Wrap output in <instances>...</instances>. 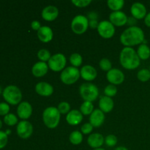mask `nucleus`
Wrapping results in <instances>:
<instances>
[{
  "label": "nucleus",
  "mask_w": 150,
  "mask_h": 150,
  "mask_svg": "<svg viewBox=\"0 0 150 150\" xmlns=\"http://www.w3.org/2000/svg\"><path fill=\"white\" fill-rule=\"evenodd\" d=\"M120 42L125 47L140 45L144 42V32L139 26H131L126 29L120 35Z\"/></svg>",
  "instance_id": "1"
},
{
  "label": "nucleus",
  "mask_w": 150,
  "mask_h": 150,
  "mask_svg": "<svg viewBox=\"0 0 150 150\" xmlns=\"http://www.w3.org/2000/svg\"><path fill=\"white\" fill-rule=\"evenodd\" d=\"M120 62L126 70H135L141 64V59L136 50L131 47H125L120 52Z\"/></svg>",
  "instance_id": "2"
},
{
  "label": "nucleus",
  "mask_w": 150,
  "mask_h": 150,
  "mask_svg": "<svg viewBox=\"0 0 150 150\" xmlns=\"http://www.w3.org/2000/svg\"><path fill=\"white\" fill-rule=\"evenodd\" d=\"M61 114L56 107H48L42 113V121L44 125L49 129L56 128L59 124Z\"/></svg>",
  "instance_id": "3"
},
{
  "label": "nucleus",
  "mask_w": 150,
  "mask_h": 150,
  "mask_svg": "<svg viewBox=\"0 0 150 150\" xmlns=\"http://www.w3.org/2000/svg\"><path fill=\"white\" fill-rule=\"evenodd\" d=\"M2 96L7 103L13 105L20 104L23 98L21 91L15 85H10L4 88L2 92Z\"/></svg>",
  "instance_id": "4"
},
{
  "label": "nucleus",
  "mask_w": 150,
  "mask_h": 150,
  "mask_svg": "<svg viewBox=\"0 0 150 150\" xmlns=\"http://www.w3.org/2000/svg\"><path fill=\"white\" fill-rule=\"evenodd\" d=\"M79 93L83 100L92 103L98 99L99 89L94 83H84L79 87Z\"/></svg>",
  "instance_id": "5"
},
{
  "label": "nucleus",
  "mask_w": 150,
  "mask_h": 150,
  "mask_svg": "<svg viewBox=\"0 0 150 150\" xmlns=\"http://www.w3.org/2000/svg\"><path fill=\"white\" fill-rule=\"evenodd\" d=\"M80 77V70L73 66L64 68L60 74V80L66 85L73 84L79 81Z\"/></svg>",
  "instance_id": "6"
},
{
  "label": "nucleus",
  "mask_w": 150,
  "mask_h": 150,
  "mask_svg": "<svg viewBox=\"0 0 150 150\" xmlns=\"http://www.w3.org/2000/svg\"><path fill=\"white\" fill-rule=\"evenodd\" d=\"M71 29L76 35H82L87 31L89 28V20L83 15L75 16L71 21Z\"/></svg>",
  "instance_id": "7"
},
{
  "label": "nucleus",
  "mask_w": 150,
  "mask_h": 150,
  "mask_svg": "<svg viewBox=\"0 0 150 150\" xmlns=\"http://www.w3.org/2000/svg\"><path fill=\"white\" fill-rule=\"evenodd\" d=\"M67 64V59L64 54L57 53L51 56V59L48 60V67L54 72L62 71Z\"/></svg>",
  "instance_id": "8"
},
{
  "label": "nucleus",
  "mask_w": 150,
  "mask_h": 150,
  "mask_svg": "<svg viewBox=\"0 0 150 150\" xmlns=\"http://www.w3.org/2000/svg\"><path fill=\"white\" fill-rule=\"evenodd\" d=\"M97 30L101 38L104 39H110L115 34V26L109 21H102L99 22Z\"/></svg>",
  "instance_id": "9"
},
{
  "label": "nucleus",
  "mask_w": 150,
  "mask_h": 150,
  "mask_svg": "<svg viewBox=\"0 0 150 150\" xmlns=\"http://www.w3.org/2000/svg\"><path fill=\"white\" fill-rule=\"evenodd\" d=\"M16 132L18 136L21 139H29L33 133V125L29 121L22 120L18 123Z\"/></svg>",
  "instance_id": "10"
},
{
  "label": "nucleus",
  "mask_w": 150,
  "mask_h": 150,
  "mask_svg": "<svg viewBox=\"0 0 150 150\" xmlns=\"http://www.w3.org/2000/svg\"><path fill=\"white\" fill-rule=\"evenodd\" d=\"M106 79L110 84L120 85L124 82L125 74L122 70L117 68H112L111 70L107 72Z\"/></svg>",
  "instance_id": "11"
},
{
  "label": "nucleus",
  "mask_w": 150,
  "mask_h": 150,
  "mask_svg": "<svg viewBox=\"0 0 150 150\" xmlns=\"http://www.w3.org/2000/svg\"><path fill=\"white\" fill-rule=\"evenodd\" d=\"M127 15L122 11L112 12L109 15V21L114 26H123L127 24Z\"/></svg>",
  "instance_id": "12"
},
{
  "label": "nucleus",
  "mask_w": 150,
  "mask_h": 150,
  "mask_svg": "<svg viewBox=\"0 0 150 150\" xmlns=\"http://www.w3.org/2000/svg\"><path fill=\"white\" fill-rule=\"evenodd\" d=\"M18 117L23 120H26L32 116V106L29 102L23 101L18 104L17 108Z\"/></svg>",
  "instance_id": "13"
},
{
  "label": "nucleus",
  "mask_w": 150,
  "mask_h": 150,
  "mask_svg": "<svg viewBox=\"0 0 150 150\" xmlns=\"http://www.w3.org/2000/svg\"><path fill=\"white\" fill-rule=\"evenodd\" d=\"M130 13L133 17L137 20L144 19L147 14L146 8L144 4L141 2H135L130 7Z\"/></svg>",
  "instance_id": "14"
},
{
  "label": "nucleus",
  "mask_w": 150,
  "mask_h": 150,
  "mask_svg": "<svg viewBox=\"0 0 150 150\" xmlns=\"http://www.w3.org/2000/svg\"><path fill=\"white\" fill-rule=\"evenodd\" d=\"M81 77L86 81H92L95 80L98 76L97 70L92 65L86 64L83 66L80 70Z\"/></svg>",
  "instance_id": "15"
},
{
  "label": "nucleus",
  "mask_w": 150,
  "mask_h": 150,
  "mask_svg": "<svg viewBox=\"0 0 150 150\" xmlns=\"http://www.w3.org/2000/svg\"><path fill=\"white\" fill-rule=\"evenodd\" d=\"M59 13V9L56 6L48 5L42 10L41 16L46 21H53L57 18Z\"/></svg>",
  "instance_id": "16"
},
{
  "label": "nucleus",
  "mask_w": 150,
  "mask_h": 150,
  "mask_svg": "<svg viewBox=\"0 0 150 150\" xmlns=\"http://www.w3.org/2000/svg\"><path fill=\"white\" fill-rule=\"evenodd\" d=\"M35 89L37 94L42 97H50L54 93V87L52 85L45 81L37 83Z\"/></svg>",
  "instance_id": "17"
},
{
  "label": "nucleus",
  "mask_w": 150,
  "mask_h": 150,
  "mask_svg": "<svg viewBox=\"0 0 150 150\" xmlns=\"http://www.w3.org/2000/svg\"><path fill=\"white\" fill-rule=\"evenodd\" d=\"M38 38L40 40L44 43H48L52 40L54 38V32L51 27L48 26H42L40 29L37 32Z\"/></svg>",
  "instance_id": "18"
},
{
  "label": "nucleus",
  "mask_w": 150,
  "mask_h": 150,
  "mask_svg": "<svg viewBox=\"0 0 150 150\" xmlns=\"http://www.w3.org/2000/svg\"><path fill=\"white\" fill-rule=\"evenodd\" d=\"M105 121V114L99 108L94 110L89 116V123L94 127H99L103 124Z\"/></svg>",
  "instance_id": "19"
},
{
  "label": "nucleus",
  "mask_w": 150,
  "mask_h": 150,
  "mask_svg": "<svg viewBox=\"0 0 150 150\" xmlns=\"http://www.w3.org/2000/svg\"><path fill=\"white\" fill-rule=\"evenodd\" d=\"M105 143V139L100 133H92L87 139V144L93 149L101 148V146Z\"/></svg>",
  "instance_id": "20"
},
{
  "label": "nucleus",
  "mask_w": 150,
  "mask_h": 150,
  "mask_svg": "<svg viewBox=\"0 0 150 150\" xmlns=\"http://www.w3.org/2000/svg\"><path fill=\"white\" fill-rule=\"evenodd\" d=\"M48 63L43 62H38L35 63L32 68V73L35 77L41 78L45 76L48 71Z\"/></svg>",
  "instance_id": "21"
},
{
  "label": "nucleus",
  "mask_w": 150,
  "mask_h": 150,
  "mask_svg": "<svg viewBox=\"0 0 150 150\" xmlns=\"http://www.w3.org/2000/svg\"><path fill=\"white\" fill-rule=\"evenodd\" d=\"M83 114L79 110H71L66 116V122L70 125H78L83 120Z\"/></svg>",
  "instance_id": "22"
},
{
  "label": "nucleus",
  "mask_w": 150,
  "mask_h": 150,
  "mask_svg": "<svg viewBox=\"0 0 150 150\" xmlns=\"http://www.w3.org/2000/svg\"><path fill=\"white\" fill-rule=\"evenodd\" d=\"M114 106V103L111 98L107 96L101 97L99 100V109L101 110L104 114L111 112Z\"/></svg>",
  "instance_id": "23"
},
{
  "label": "nucleus",
  "mask_w": 150,
  "mask_h": 150,
  "mask_svg": "<svg viewBox=\"0 0 150 150\" xmlns=\"http://www.w3.org/2000/svg\"><path fill=\"white\" fill-rule=\"evenodd\" d=\"M136 52L141 60H146L150 57V48L145 43L141 44Z\"/></svg>",
  "instance_id": "24"
},
{
  "label": "nucleus",
  "mask_w": 150,
  "mask_h": 150,
  "mask_svg": "<svg viewBox=\"0 0 150 150\" xmlns=\"http://www.w3.org/2000/svg\"><path fill=\"white\" fill-rule=\"evenodd\" d=\"M107 4L110 10L113 12L121 11L125 5L124 0H108L107 1Z\"/></svg>",
  "instance_id": "25"
},
{
  "label": "nucleus",
  "mask_w": 150,
  "mask_h": 150,
  "mask_svg": "<svg viewBox=\"0 0 150 150\" xmlns=\"http://www.w3.org/2000/svg\"><path fill=\"white\" fill-rule=\"evenodd\" d=\"M83 139V134H82L81 132L78 131V130L72 132L69 136V141L73 145H79L82 143Z\"/></svg>",
  "instance_id": "26"
},
{
  "label": "nucleus",
  "mask_w": 150,
  "mask_h": 150,
  "mask_svg": "<svg viewBox=\"0 0 150 150\" xmlns=\"http://www.w3.org/2000/svg\"><path fill=\"white\" fill-rule=\"evenodd\" d=\"M94 105L92 102H88V101H83V103L80 106V111L83 115L87 116L91 115L94 111Z\"/></svg>",
  "instance_id": "27"
},
{
  "label": "nucleus",
  "mask_w": 150,
  "mask_h": 150,
  "mask_svg": "<svg viewBox=\"0 0 150 150\" xmlns=\"http://www.w3.org/2000/svg\"><path fill=\"white\" fill-rule=\"evenodd\" d=\"M70 62L73 67L78 68L83 62V57L79 53H73L70 57Z\"/></svg>",
  "instance_id": "28"
},
{
  "label": "nucleus",
  "mask_w": 150,
  "mask_h": 150,
  "mask_svg": "<svg viewBox=\"0 0 150 150\" xmlns=\"http://www.w3.org/2000/svg\"><path fill=\"white\" fill-rule=\"evenodd\" d=\"M137 79L142 82H146L150 80V71L149 69L143 68L137 73Z\"/></svg>",
  "instance_id": "29"
},
{
  "label": "nucleus",
  "mask_w": 150,
  "mask_h": 150,
  "mask_svg": "<svg viewBox=\"0 0 150 150\" xmlns=\"http://www.w3.org/2000/svg\"><path fill=\"white\" fill-rule=\"evenodd\" d=\"M51 54L48 50L42 48L38 51V58L39 59L40 62H48V60L51 59Z\"/></svg>",
  "instance_id": "30"
},
{
  "label": "nucleus",
  "mask_w": 150,
  "mask_h": 150,
  "mask_svg": "<svg viewBox=\"0 0 150 150\" xmlns=\"http://www.w3.org/2000/svg\"><path fill=\"white\" fill-rule=\"evenodd\" d=\"M18 120L17 117L13 114L9 113L4 117V122L8 126L16 125H17V123H18Z\"/></svg>",
  "instance_id": "31"
},
{
  "label": "nucleus",
  "mask_w": 150,
  "mask_h": 150,
  "mask_svg": "<svg viewBox=\"0 0 150 150\" xmlns=\"http://www.w3.org/2000/svg\"><path fill=\"white\" fill-rule=\"evenodd\" d=\"M100 68L105 72H108L112 69L111 62L107 58H103L99 62Z\"/></svg>",
  "instance_id": "32"
},
{
  "label": "nucleus",
  "mask_w": 150,
  "mask_h": 150,
  "mask_svg": "<svg viewBox=\"0 0 150 150\" xmlns=\"http://www.w3.org/2000/svg\"><path fill=\"white\" fill-rule=\"evenodd\" d=\"M117 93V88L115 85L108 84V86H105L104 89V94L105 96L108 97V98H112L114 97Z\"/></svg>",
  "instance_id": "33"
},
{
  "label": "nucleus",
  "mask_w": 150,
  "mask_h": 150,
  "mask_svg": "<svg viewBox=\"0 0 150 150\" xmlns=\"http://www.w3.org/2000/svg\"><path fill=\"white\" fill-rule=\"evenodd\" d=\"M117 142H118V140H117V136H114V135H108L105 138V144L108 147H114V146H115L117 145Z\"/></svg>",
  "instance_id": "34"
},
{
  "label": "nucleus",
  "mask_w": 150,
  "mask_h": 150,
  "mask_svg": "<svg viewBox=\"0 0 150 150\" xmlns=\"http://www.w3.org/2000/svg\"><path fill=\"white\" fill-rule=\"evenodd\" d=\"M59 111L61 114H67L70 111V105L67 102H61L58 105Z\"/></svg>",
  "instance_id": "35"
},
{
  "label": "nucleus",
  "mask_w": 150,
  "mask_h": 150,
  "mask_svg": "<svg viewBox=\"0 0 150 150\" xmlns=\"http://www.w3.org/2000/svg\"><path fill=\"white\" fill-rule=\"evenodd\" d=\"M72 3L77 7H86L92 3L91 0H73Z\"/></svg>",
  "instance_id": "36"
},
{
  "label": "nucleus",
  "mask_w": 150,
  "mask_h": 150,
  "mask_svg": "<svg viewBox=\"0 0 150 150\" xmlns=\"http://www.w3.org/2000/svg\"><path fill=\"white\" fill-rule=\"evenodd\" d=\"M93 126L90 124V123H84L83 125L81 127V132L82 133V134L84 135H88L90 134L91 133L93 130Z\"/></svg>",
  "instance_id": "37"
},
{
  "label": "nucleus",
  "mask_w": 150,
  "mask_h": 150,
  "mask_svg": "<svg viewBox=\"0 0 150 150\" xmlns=\"http://www.w3.org/2000/svg\"><path fill=\"white\" fill-rule=\"evenodd\" d=\"M7 142H8V136L6 134L5 132L0 131V149L5 147Z\"/></svg>",
  "instance_id": "38"
},
{
  "label": "nucleus",
  "mask_w": 150,
  "mask_h": 150,
  "mask_svg": "<svg viewBox=\"0 0 150 150\" xmlns=\"http://www.w3.org/2000/svg\"><path fill=\"white\" fill-rule=\"evenodd\" d=\"M10 111V105L7 103H0V116H6Z\"/></svg>",
  "instance_id": "39"
},
{
  "label": "nucleus",
  "mask_w": 150,
  "mask_h": 150,
  "mask_svg": "<svg viewBox=\"0 0 150 150\" xmlns=\"http://www.w3.org/2000/svg\"><path fill=\"white\" fill-rule=\"evenodd\" d=\"M41 26H41L40 23V21H33L31 23V27H32V29H33V30L37 31V32L40 29Z\"/></svg>",
  "instance_id": "40"
},
{
  "label": "nucleus",
  "mask_w": 150,
  "mask_h": 150,
  "mask_svg": "<svg viewBox=\"0 0 150 150\" xmlns=\"http://www.w3.org/2000/svg\"><path fill=\"white\" fill-rule=\"evenodd\" d=\"M136 23H137V19L135 18L133 16H130L127 18V24L129 25V27H131V26H136Z\"/></svg>",
  "instance_id": "41"
},
{
  "label": "nucleus",
  "mask_w": 150,
  "mask_h": 150,
  "mask_svg": "<svg viewBox=\"0 0 150 150\" xmlns=\"http://www.w3.org/2000/svg\"><path fill=\"white\" fill-rule=\"evenodd\" d=\"M98 25H99V22L98 21V20L89 21V27L92 29H98Z\"/></svg>",
  "instance_id": "42"
},
{
  "label": "nucleus",
  "mask_w": 150,
  "mask_h": 150,
  "mask_svg": "<svg viewBox=\"0 0 150 150\" xmlns=\"http://www.w3.org/2000/svg\"><path fill=\"white\" fill-rule=\"evenodd\" d=\"M98 13H95V12H90L89 14L87 15V18L88 20H98Z\"/></svg>",
  "instance_id": "43"
},
{
  "label": "nucleus",
  "mask_w": 150,
  "mask_h": 150,
  "mask_svg": "<svg viewBox=\"0 0 150 150\" xmlns=\"http://www.w3.org/2000/svg\"><path fill=\"white\" fill-rule=\"evenodd\" d=\"M144 23L147 27H150V12L146 14V17L144 18Z\"/></svg>",
  "instance_id": "44"
},
{
  "label": "nucleus",
  "mask_w": 150,
  "mask_h": 150,
  "mask_svg": "<svg viewBox=\"0 0 150 150\" xmlns=\"http://www.w3.org/2000/svg\"><path fill=\"white\" fill-rule=\"evenodd\" d=\"M114 150H128V149H127V148H126L125 146H118V147H117Z\"/></svg>",
  "instance_id": "45"
},
{
  "label": "nucleus",
  "mask_w": 150,
  "mask_h": 150,
  "mask_svg": "<svg viewBox=\"0 0 150 150\" xmlns=\"http://www.w3.org/2000/svg\"><path fill=\"white\" fill-rule=\"evenodd\" d=\"M5 133H6V134H7V136H8V135H10V133H11V130H7V131H5Z\"/></svg>",
  "instance_id": "46"
},
{
  "label": "nucleus",
  "mask_w": 150,
  "mask_h": 150,
  "mask_svg": "<svg viewBox=\"0 0 150 150\" xmlns=\"http://www.w3.org/2000/svg\"><path fill=\"white\" fill-rule=\"evenodd\" d=\"M93 150H105V149L101 147V148H98V149H93Z\"/></svg>",
  "instance_id": "47"
},
{
  "label": "nucleus",
  "mask_w": 150,
  "mask_h": 150,
  "mask_svg": "<svg viewBox=\"0 0 150 150\" xmlns=\"http://www.w3.org/2000/svg\"><path fill=\"white\" fill-rule=\"evenodd\" d=\"M1 127H2V122H1V120H0V129L1 128Z\"/></svg>",
  "instance_id": "48"
},
{
  "label": "nucleus",
  "mask_w": 150,
  "mask_h": 150,
  "mask_svg": "<svg viewBox=\"0 0 150 150\" xmlns=\"http://www.w3.org/2000/svg\"><path fill=\"white\" fill-rule=\"evenodd\" d=\"M2 90H1V86H0V95H1V93H2Z\"/></svg>",
  "instance_id": "49"
},
{
  "label": "nucleus",
  "mask_w": 150,
  "mask_h": 150,
  "mask_svg": "<svg viewBox=\"0 0 150 150\" xmlns=\"http://www.w3.org/2000/svg\"><path fill=\"white\" fill-rule=\"evenodd\" d=\"M149 71H150V67H149Z\"/></svg>",
  "instance_id": "50"
}]
</instances>
